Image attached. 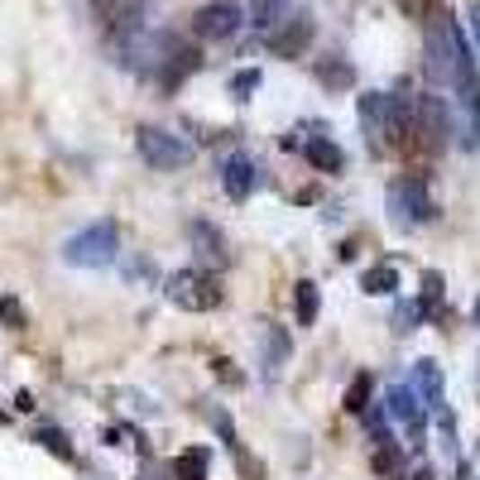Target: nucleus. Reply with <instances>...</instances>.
Returning <instances> with one entry per match:
<instances>
[{
    "instance_id": "obj_14",
    "label": "nucleus",
    "mask_w": 480,
    "mask_h": 480,
    "mask_svg": "<svg viewBox=\"0 0 480 480\" xmlns=\"http://www.w3.org/2000/svg\"><path fill=\"white\" fill-rule=\"evenodd\" d=\"M303 154H307V164H313V168H322V173H342V168H346V154L327 139V130H317V139H307Z\"/></svg>"
},
{
    "instance_id": "obj_4",
    "label": "nucleus",
    "mask_w": 480,
    "mask_h": 480,
    "mask_svg": "<svg viewBox=\"0 0 480 480\" xmlns=\"http://www.w3.org/2000/svg\"><path fill=\"white\" fill-rule=\"evenodd\" d=\"M385 207H389V226H394V231H418V226L432 217V202H428L422 178H394L389 192H385Z\"/></svg>"
},
{
    "instance_id": "obj_32",
    "label": "nucleus",
    "mask_w": 480,
    "mask_h": 480,
    "mask_svg": "<svg viewBox=\"0 0 480 480\" xmlns=\"http://www.w3.org/2000/svg\"><path fill=\"white\" fill-rule=\"evenodd\" d=\"M471 317H476V327H480V298H476V313H471Z\"/></svg>"
},
{
    "instance_id": "obj_12",
    "label": "nucleus",
    "mask_w": 480,
    "mask_h": 480,
    "mask_svg": "<svg viewBox=\"0 0 480 480\" xmlns=\"http://www.w3.org/2000/svg\"><path fill=\"white\" fill-rule=\"evenodd\" d=\"M356 106H360L365 130H370V145L375 149H389V96L385 92H365Z\"/></svg>"
},
{
    "instance_id": "obj_19",
    "label": "nucleus",
    "mask_w": 480,
    "mask_h": 480,
    "mask_svg": "<svg viewBox=\"0 0 480 480\" xmlns=\"http://www.w3.org/2000/svg\"><path fill=\"white\" fill-rule=\"evenodd\" d=\"M370 466H375V476H379V480H404V471H408L404 451H399V447H394V442H385V447H379Z\"/></svg>"
},
{
    "instance_id": "obj_6",
    "label": "nucleus",
    "mask_w": 480,
    "mask_h": 480,
    "mask_svg": "<svg viewBox=\"0 0 480 480\" xmlns=\"http://www.w3.org/2000/svg\"><path fill=\"white\" fill-rule=\"evenodd\" d=\"M135 145H139V159H145L149 168H164V173H173V168H188V164H192V149L182 145L178 135L159 130V125H145V130L135 135Z\"/></svg>"
},
{
    "instance_id": "obj_7",
    "label": "nucleus",
    "mask_w": 480,
    "mask_h": 480,
    "mask_svg": "<svg viewBox=\"0 0 480 480\" xmlns=\"http://www.w3.org/2000/svg\"><path fill=\"white\" fill-rule=\"evenodd\" d=\"M240 20H250V10H240L236 0H211L192 15V34L202 39V44H217V39H231L240 30Z\"/></svg>"
},
{
    "instance_id": "obj_13",
    "label": "nucleus",
    "mask_w": 480,
    "mask_h": 480,
    "mask_svg": "<svg viewBox=\"0 0 480 480\" xmlns=\"http://www.w3.org/2000/svg\"><path fill=\"white\" fill-rule=\"evenodd\" d=\"M192 245H197V260H202L207 270H226V264H231V250H226V240L211 221H192Z\"/></svg>"
},
{
    "instance_id": "obj_17",
    "label": "nucleus",
    "mask_w": 480,
    "mask_h": 480,
    "mask_svg": "<svg viewBox=\"0 0 480 480\" xmlns=\"http://www.w3.org/2000/svg\"><path fill=\"white\" fill-rule=\"evenodd\" d=\"M413 389L428 404H442V365H437V360H418L413 365Z\"/></svg>"
},
{
    "instance_id": "obj_25",
    "label": "nucleus",
    "mask_w": 480,
    "mask_h": 480,
    "mask_svg": "<svg viewBox=\"0 0 480 480\" xmlns=\"http://www.w3.org/2000/svg\"><path fill=\"white\" fill-rule=\"evenodd\" d=\"M342 408H346V413H365V408H370V375H356V379H351Z\"/></svg>"
},
{
    "instance_id": "obj_20",
    "label": "nucleus",
    "mask_w": 480,
    "mask_h": 480,
    "mask_svg": "<svg viewBox=\"0 0 480 480\" xmlns=\"http://www.w3.org/2000/svg\"><path fill=\"white\" fill-rule=\"evenodd\" d=\"M289 5H293V0H250V24L270 34L274 24L284 20V10H289Z\"/></svg>"
},
{
    "instance_id": "obj_2",
    "label": "nucleus",
    "mask_w": 480,
    "mask_h": 480,
    "mask_svg": "<svg viewBox=\"0 0 480 480\" xmlns=\"http://www.w3.org/2000/svg\"><path fill=\"white\" fill-rule=\"evenodd\" d=\"M116 255H120L116 221H92L87 231L63 240V260L73 264V270H106V264H116Z\"/></svg>"
},
{
    "instance_id": "obj_30",
    "label": "nucleus",
    "mask_w": 480,
    "mask_h": 480,
    "mask_svg": "<svg viewBox=\"0 0 480 480\" xmlns=\"http://www.w3.org/2000/svg\"><path fill=\"white\" fill-rule=\"evenodd\" d=\"M466 20H471V34H476V44H480V5H476L471 15H466Z\"/></svg>"
},
{
    "instance_id": "obj_29",
    "label": "nucleus",
    "mask_w": 480,
    "mask_h": 480,
    "mask_svg": "<svg viewBox=\"0 0 480 480\" xmlns=\"http://www.w3.org/2000/svg\"><path fill=\"white\" fill-rule=\"evenodd\" d=\"M264 356H270V365L289 360V336L279 332V327H270V336H264Z\"/></svg>"
},
{
    "instance_id": "obj_23",
    "label": "nucleus",
    "mask_w": 480,
    "mask_h": 480,
    "mask_svg": "<svg viewBox=\"0 0 480 480\" xmlns=\"http://www.w3.org/2000/svg\"><path fill=\"white\" fill-rule=\"evenodd\" d=\"M418 322H422V303H408V298H394V317H389V327L408 336V332H418Z\"/></svg>"
},
{
    "instance_id": "obj_11",
    "label": "nucleus",
    "mask_w": 480,
    "mask_h": 480,
    "mask_svg": "<svg viewBox=\"0 0 480 480\" xmlns=\"http://www.w3.org/2000/svg\"><path fill=\"white\" fill-rule=\"evenodd\" d=\"M255 182H260V168H255L250 154H231V159L221 164V188H226L231 202H245V197L255 192Z\"/></svg>"
},
{
    "instance_id": "obj_16",
    "label": "nucleus",
    "mask_w": 480,
    "mask_h": 480,
    "mask_svg": "<svg viewBox=\"0 0 480 480\" xmlns=\"http://www.w3.org/2000/svg\"><path fill=\"white\" fill-rule=\"evenodd\" d=\"M360 289L370 293V298H394V293H399V270H394V264H370Z\"/></svg>"
},
{
    "instance_id": "obj_3",
    "label": "nucleus",
    "mask_w": 480,
    "mask_h": 480,
    "mask_svg": "<svg viewBox=\"0 0 480 480\" xmlns=\"http://www.w3.org/2000/svg\"><path fill=\"white\" fill-rule=\"evenodd\" d=\"M178 39L173 34H159V30H145V24H139V30H125V39H120V63L125 67H135V73H154L159 77L168 63L178 58Z\"/></svg>"
},
{
    "instance_id": "obj_1",
    "label": "nucleus",
    "mask_w": 480,
    "mask_h": 480,
    "mask_svg": "<svg viewBox=\"0 0 480 480\" xmlns=\"http://www.w3.org/2000/svg\"><path fill=\"white\" fill-rule=\"evenodd\" d=\"M471 67V53H466L457 24H451L442 10L428 20V77L437 87H457V77Z\"/></svg>"
},
{
    "instance_id": "obj_18",
    "label": "nucleus",
    "mask_w": 480,
    "mask_h": 480,
    "mask_svg": "<svg viewBox=\"0 0 480 480\" xmlns=\"http://www.w3.org/2000/svg\"><path fill=\"white\" fill-rule=\"evenodd\" d=\"M34 442L44 447V451H53L58 461H77V447L67 442V432H63V428H49V422H44V428H34Z\"/></svg>"
},
{
    "instance_id": "obj_31",
    "label": "nucleus",
    "mask_w": 480,
    "mask_h": 480,
    "mask_svg": "<svg viewBox=\"0 0 480 480\" xmlns=\"http://www.w3.org/2000/svg\"><path fill=\"white\" fill-rule=\"evenodd\" d=\"M413 480H432V471H428V466H422V471H418V476H413Z\"/></svg>"
},
{
    "instance_id": "obj_15",
    "label": "nucleus",
    "mask_w": 480,
    "mask_h": 480,
    "mask_svg": "<svg viewBox=\"0 0 480 480\" xmlns=\"http://www.w3.org/2000/svg\"><path fill=\"white\" fill-rule=\"evenodd\" d=\"M145 5L149 0H96V10L116 24V30L125 34V30H139V15H145Z\"/></svg>"
},
{
    "instance_id": "obj_33",
    "label": "nucleus",
    "mask_w": 480,
    "mask_h": 480,
    "mask_svg": "<svg viewBox=\"0 0 480 480\" xmlns=\"http://www.w3.org/2000/svg\"><path fill=\"white\" fill-rule=\"evenodd\" d=\"M0 422H5V413H0Z\"/></svg>"
},
{
    "instance_id": "obj_8",
    "label": "nucleus",
    "mask_w": 480,
    "mask_h": 480,
    "mask_svg": "<svg viewBox=\"0 0 480 480\" xmlns=\"http://www.w3.org/2000/svg\"><path fill=\"white\" fill-rule=\"evenodd\" d=\"M413 135H418V145L422 149H442L447 145V135H451V111H447V102H442V96H422V102H418V120H413Z\"/></svg>"
},
{
    "instance_id": "obj_21",
    "label": "nucleus",
    "mask_w": 480,
    "mask_h": 480,
    "mask_svg": "<svg viewBox=\"0 0 480 480\" xmlns=\"http://www.w3.org/2000/svg\"><path fill=\"white\" fill-rule=\"evenodd\" d=\"M207 466H211L207 447H188V451L173 461V476H178V480H207Z\"/></svg>"
},
{
    "instance_id": "obj_24",
    "label": "nucleus",
    "mask_w": 480,
    "mask_h": 480,
    "mask_svg": "<svg viewBox=\"0 0 480 480\" xmlns=\"http://www.w3.org/2000/svg\"><path fill=\"white\" fill-rule=\"evenodd\" d=\"M317 307H322V293H317L313 279H303V284H298V322H303V327H313V322H317Z\"/></svg>"
},
{
    "instance_id": "obj_5",
    "label": "nucleus",
    "mask_w": 480,
    "mask_h": 480,
    "mask_svg": "<svg viewBox=\"0 0 480 480\" xmlns=\"http://www.w3.org/2000/svg\"><path fill=\"white\" fill-rule=\"evenodd\" d=\"M168 303L182 307V313H211V307L221 303V289H217V279H211L207 270H178V274H168Z\"/></svg>"
},
{
    "instance_id": "obj_22",
    "label": "nucleus",
    "mask_w": 480,
    "mask_h": 480,
    "mask_svg": "<svg viewBox=\"0 0 480 480\" xmlns=\"http://www.w3.org/2000/svg\"><path fill=\"white\" fill-rule=\"evenodd\" d=\"M418 303H422V313H432V317L442 313V303H447V279L437 274V270L422 274V298H418Z\"/></svg>"
},
{
    "instance_id": "obj_26",
    "label": "nucleus",
    "mask_w": 480,
    "mask_h": 480,
    "mask_svg": "<svg viewBox=\"0 0 480 480\" xmlns=\"http://www.w3.org/2000/svg\"><path fill=\"white\" fill-rule=\"evenodd\" d=\"M317 73H322V82H327V87H332V92H346V87H351V67H346L342 58L322 63V67H317Z\"/></svg>"
},
{
    "instance_id": "obj_28",
    "label": "nucleus",
    "mask_w": 480,
    "mask_h": 480,
    "mask_svg": "<svg viewBox=\"0 0 480 480\" xmlns=\"http://www.w3.org/2000/svg\"><path fill=\"white\" fill-rule=\"evenodd\" d=\"M260 82H264V77H260V67H245V73H236V77H231V96H236V102H245L250 92H260Z\"/></svg>"
},
{
    "instance_id": "obj_9",
    "label": "nucleus",
    "mask_w": 480,
    "mask_h": 480,
    "mask_svg": "<svg viewBox=\"0 0 480 480\" xmlns=\"http://www.w3.org/2000/svg\"><path fill=\"white\" fill-rule=\"evenodd\" d=\"M313 34H317L313 15H289V20H279L274 30H270V49H274V58H303L307 44H313Z\"/></svg>"
},
{
    "instance_id": "obj_10",
    "label": "nucleus",
    "mask_w": 480,
    "mask_h": 480,
    "mask_svg": "<svg viewBox=\"0 0 480 480\" xmlns=\"http://www.w3.org/2000/svg\"><path fill=\"white\" fill-rule=\"evenodd\" d=\"M385 413L399 422V428H408V437H422V413H428V399L413 389V385H394L389 389V399H385Z\"/></svg>"
},
{
    "instance_id": "obj_27",
    "label": "nucleus",
    "mask_w": 480,
    "mask_h": 480,
    "mask_svg": "<svg viewBox=\"0 0 480 480\" xmlns=\"http://www.w3.org/2000/svg\"><path fill=\"white\" fill-rule=\"evenodd\" d=\"M0 322H5L10 332H24V327H30V317H24L20 298H10V293H5V298H0Z\"/></svg>"
}]
</instances>
